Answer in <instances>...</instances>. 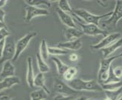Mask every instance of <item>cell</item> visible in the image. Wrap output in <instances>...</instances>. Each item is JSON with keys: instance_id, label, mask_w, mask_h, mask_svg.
Listing matches in <instances>:
<instances>
[{"instance_id": "obj_1", "label": "cell", "mask_w": 122, "mask_h": 100, "mask_svg": "<svg viewBox=\"0 0 122 100\" xmlns=\"http://www.w3.org/2000/svg\"><path fill=\"white\" fill-rule=\"evenodd\" d=\"M71 88L76 91H103L101 85L95 80L84 81L80 78H74L67 82Z\"/></svg>"}, {"instance_id": "obj_2", "label": "cell", "mask_w": 122, "mask_h": 100, "mask_svg": "<svg viewBox=\"0 0 122 100\" xmlns=\"http://www.w3.org/2000/svg\"><path fill=\"white\" fill-rule=\"evenodd\" d=\"M73 12L77 17H78L81 20H83V21L86 22V23L94 24L96 26H99L101 20L105 17H110L111 15L112 14V11L107 12L106 14H93L85 9H83V8L73 9Z\"/></svg>"}, {"instance_id": "obj_3", "label": "cell", "mask_w": 122, "mask_h": 100, "mask_svg": "<svg viewBox=\"0 0 122 100\" xmlns=\"http://www.w3.org/2000/svg\"><path fill=\"white\" fill-rule=\"evenodd\" d=\"M122 57V53L118 55L109 57L107 58H102L100 60V65L98 71V78L97 82L101 85L106 82L109 76V70L112 66V64L114 60L118 59Z\"/></svg>"}, {"instance_id": "obj_4", "label": "cell", "mask_w": 122, "mask_h": 100, "mask_svg": "<svg viewBox=\"0 0 122 100\" xmlns=\"http://www.w3.org/2000/svg\"><path fill=\"white\" fill-rule=\"evenodd\" d=\"M35 36H36V32H30L17 41L15 43V57L13 58V60H12V61L15 62L18 59L19 57L20 56V54H21L24 52V50L27 48L29 43L30 42V41L34 38Z\"/></svg>"}, {"instance_id": "obj_5", "label": "cell", "mask_w": 122, "mask_h": 100, "mask_svg": "<svg viewBox=\"0 0 122 100\" xmlns=\"http://www.w3.org/2000/svg\"><path fill=\"white\" fill-rule=\"evenodd\" d=\"M15 53V43L14 39L8 36L5 39V48L2 51V56L0 57V65L3 64L7 61H11L13 60Z\"/></svg>"}, {"instance_id": "obj_6", "label": "cell", "mask_w": 122, "mask_h": 100, "mask_svg": "<svg viewBox=\"0 0 122 100\" xmlns=\"http://www.w3.org/2000/svg\"><path fill=\"white\" fill-rule=\"evenodd\" d=\"M122 19V0H117L114 10L112 11V14L107 20L102 22V27L106 28L109 26H116Z\"/></svg>"}, {"instance_id": "obj_7", "label": "cell", "mask_w": 122, "mask_h": 100, "mask_svg": "<svg viewBox=\"0 0 122 100\" xmlns=\"http://www.w3.org/2000/svg\"><path fill=\"white\" fill-rule=\"evenodd\" d=\"M78 24L81 27V31L83 35L96 36V35H102L103 38L108 35V31L104 29L100 28L98 26H96L94 24L83 23L78 22Z\"/></svg>"}, {"instance_id": "obj_8", "label": "cell", "mask_w": 122, "mask_h": 100, "mask_svg": "<svg viewBox=\"0 0 122 100\" xmlns=\"http://www.w3.org/2000/svg\"><path fill=\"white\" fill-rule=\"evenodd\" d=\"M121 37H122V35L119 32L111 33V34H108L106 37H104V38L101 40L99 43L92 45L90 48H91V49L93 50V51L102 50L103 48H106L108 46H110L111 44L115 43V41H117V40H119Z\"/></svg>"}, {"instance_id": "obj_9", "label": "cell", "mask_w": 122, "mask_h": 100, "mask_svg": "<svg viewBox=\"0 0 122 100\" xmlns=\"http://www.w3.org/2000/svg\"><path fill=\"white\" fill-rule=\"evenodd\" d=\"M49 11L46 8H43L41 7H34V6H26V14L24 17V20L27 22H30L31 20L40 16H48Z\"/></svg>"}, {"instance_id": "obj_10", "label": "cell", "mask_w": 122, "mask_h": 100, "mask_svg": "<svg viewBox=\"0 0 122 100\" xmlns=\"http://www.w3.org/2000/svg\"><path fill=\"white\" fill-rule=\"evenodd\" d=\"M54 90L58 94L65 95V96H73L74 95L77 94L79 92L73 90L72 88L67 84V83H65L63 81L60 80L58 78H56L54 81Z\"/></svg>"}, {"instance_id": "obj_11", "label": "cell", "mask_w": 122, "mask_h": 100, "mask_svg": "<svg viewBox=\"0 0 122 100\" xmlns=\"http://www.w3.org/2000/svg\"><path fill=\"white\" fill-rule=\"evenodd\" d=\"M56 13L59 17L61 22L65 24L66 26H68V28H76L78 29L76 23H75V20L72 16L69 14H67L65 12L62 11L60 10L59 8H56Z\"/></svg>"}, {"instance_id": "obj_12", "label": "cell", "mask_w": 122, "mask_h": 100, "mask_svg": "<svg viewBox=\"0 0 122 100\" xmlns=\"http://www.w3.org/2000/svg\"><path fill=\"white\" fill-rule=\"evenodd\" d=\"M20 81L19 78L13 76V77H8L3 78L2 80L0 81V92H2L4 90H7L11 88L12 87L15 85L20 84Z\"/></svg>"}, {"instance_id": "obj_13", "label": "cell", "mask_w": 122, "mask_h": 100, "mask_svg": "<svg viewBox=\"0 0 122 100\" xmlns=\"http://www.w3.org/2000/svg\"><path fill=\"white\" fill-rule=\"evenodd\" d=\"M15 74V67L11 61H7L4 62L2 69L0 72V77L5 78L8 77H13Z\"/></svg>"}, {"instance_id": "obj_14", "label": "cell", "mask_w": 122, "mask_h": 100, "mask_svg": "<svg viewBox=\"0 0 122 100\" xmlns=\"http://www.w3.org/2000/svg\"><path fill=\"white\" fill-rule=\"evenodd\" d=\"M58 48H63V49H68L72 50V51H78L82 48V41L81 39H76L74 41H65V42L62 43H58L57 44Z\"/></svg>"}, {"instance_id": "obj_15", "label": "cell", "mask_w": 122, "mask_h": 100, "mask_svg": "<svg viewBox=\"0 0 122 100\" xmlns=\"http://www.w3.org/2000/svg\"><path fill=\"white\" fill-rule=\"evenodd\" d=\"M64 33L67 41L79 39H81V37L83 35V33L82 32V31L76 28H66Z\"/></svg>"}, {"instance_id": "obj_16", "label": "cell", "mask_w": 122, "mask_h": 100, "mask_svg": "<svg viewBox=\"0 0 122 100\" xmlns=\"http://www.w3.org/2000/svg\"><path fill=\"white\" fill-rule=\"evenodd\" d=\"M27 74H26V81L28 86L33 88L34 87L33 85V81H34V73H33V63H32V58L30 57H27Z\"/></svg>"}, {"instance_id": "obj_17", "label": "cell", "mask_w": 122, "mask_h": 100, "mask_svg": "<svg viewBox=\"0 0 122 100\" xmlns=\"http://www.w3.org/2000/svg\"><path fill=\"white\" fill-rule=\"evenodd\" d=\"M122 47V37L115 43L111 44L110 46H108L106 48L102 49V58H107L109 57V56L112 53H113L115 51H116L117 49Z\"/></svg>"}, {"instance_id": "obj_18", "label": "cell", "mask_w": 122, "mask_h": 100, "mask_svg": "<svg viewBox=\"0 0 122 100\" xmlns=\"http://www.w3.org/2000/svg\"><path fill=\"white\" fill-rule=\"evenodd\" d=\"M33 85H34V87H39L40 89L43 90L48 95L50 94V91L47 88V87H46V85L45 84V76H44V74L40 72L39 74H36V76H35V78H34Z\"/></svg>"}, {"instance_id": "obj_19", "label": "cell", "mask_w": 122, "mask_h": 100, "mask_svg": "<svg viewBox=\"0 0 122 100\" xmlns=\"http://www.w3.org/2000/svg\"><path fill=\"white\" fill-rule=\"evenodd\" d=\"M36 62H37V65H38V69L40 70V73H47L49 72V65L46 63V62H45L43 58L41 57L40 54L39 53V51L36 53Z\"/></svg>"}, {"instance_id": "obj_20", "label": "cell", "mask_w": 122, "mask_h": 100, "mask_svg": "<svg viewBox=\"0 0 122 100\" xmlns=\"http://www.w3.org/2000/svg\"><path fill=\"white\" fill-rule=\"evenodd\" d=\"M78 72L77 67L75 66H69L68 69H67L65 73L63 74V78L65 79V81L67 82L72 81L73 79H74V77L77 75V74Z\"/></svg>"}, {"instance_id": "obj_21", "label": "cell", "mask_w": 122, "mask_h": 100, "mask_svg": "<svg viewBox=\"0 0 122 100\" xmlns=\"http://www.w3.org/2000/svg\"><path fill=\"white\" fill-rule=\"evenodd\" d=\"M49 47H48V44L47 42H46V40L45 39H43V40L41 41V43H40V51L39 53L40 54L41 57L43 58V60L46 62L49 60V50H48Z\"/></svg>"}, {"instance_id": "obj_22", "label": "cell", "mask_w": 122, "mask_h": 100, "mask_svg": "<svg viewBox=\"0 0 122 100\" xmlns=\"http://www.w3.org/2000/svg\"><path fill=\"white\" fill-rule=\"evenodd\" d=\"M52 60L55 62V64L56 65V68H57V71H58V74L63 75V74H64L65 71L68 69L69 66L68 65L65 64L60 59H58V58L56 57H52Z\"/></svg>"}, {"instance_id": "obj_23", "label": "cell", "mask_w": 122, "mask_h": 100, "mask_svg": "<svg viewBox=\"0 0 122 100\" xmlns=\"http://www.w3.org/2000/svg\"><path fill=\"white\" fill-rule=\"evenodd\" d=\"M48 94L43 90L38 89L30 93V100H45L48 98Z\"/></svg>"}, {"instance_id": "obj_24", "label": "cell", "mask_w": 122, "mask_h": 100, "mask_svg": "<svg viewBox=\"0 0 122 100\" xmlns=\"http://www.w3.org/2000/svg\"><path fill=\"white\" fill-rule=\"evenodd\" d=\"M58 4V8L60 10L72 16V14H74L73 8L71 7L68 1H67V0H59Z\"/></svg>"}, {"instance_id": "obj_25", "label": "cell", "mask_w": 122, "mask_h": 100, "mask_svg": "<svg viewBox=\"0 0 122 100\" xmlns=\"http://www.w3.org/2000/svg\"><path fill=\"white\" fill-rule=\"evenodd\" d=\"M101 87H102L103 91L115 90L122 87V81H120L118 82H112V83H108V84H101Z\"/></svg>"}, {"instance_id": "obj_26", "label": "cell", "mask_w": 122, "mask_h": 100, "mask_svg": "<svg viewBox=\"0 0 122 100\" xmlns=\"http://www.w3.org/2000/svg\"><path fill=\"white\" fill-rule=\"evenodd\" d=\"M104 92L107 99H109L110 100H117L122 96V87L115 90H112V91L106 90L104 91Z\"/></svg>"}, {"instance_id": "obj_27", "label": "cell", "mask_w": 122, "mask_h": 100, "mask_svg": "<svg viewBox=\"0 0 122 100\" xmlns=\"http://www.w3.org/2000/svg\"><path fill=\"white\" fill-rule=\"evenodd\" d=\"M27 4V5L30 6H34V7H38L41 5H45L48 8H50L52 5L51 2L47 1V0H27L25 1Z\"/></svg>"}, {"instance_id": "obj_28", "label": "cell", "mask_w": 122, "mask_h": 100, "mask_svg": "<svg viewBox=\"0 0 122 100\" xmlns=\"http://www.w3.org/2000/svg\"><path fill=\"white\" fill-rule=\"evenodd\" d=\"M48 50H49V53L52 56L65 55V54L68 53V51L67 50L58 47H49Z\"/></svg>"}, {"instance_id": "obj_29", "label": "cell", "mask_w": 122, "mask_h": 100, "mask_svg": "<svg viewBox=\"0 0 122 100\" xmlns=\"http://www.w3.org/2000/svg\"><path fill=\"white\" fill-rule=\"evenodd\" d=\"M10 35H11V33L8 31V28H3L0 30V41L5 39Z\"/></svg>"}, {"instance_id": "obj_30", "label": "cell", "mask_w": 122, "mask_h": 100, "mask_svg": "<svg viewBox=\"0 0 122 100\" xmlns=\"http://www.w3.org/2000/svg\"><path fill=\"white\" fill-rule=\"evenodd\" d=\"M112 69L115 76L118 80H121L122 78V66H117L115 68H112Z\"/></svg>"}, {"instance_id": "obj_31", "label": "cell", "mask_w": 122, "mask_h": 100, "mask_svg": "<svg viewBox=\"0 0 122 100\" xmlns=\"http://www.w3.org/2000/svg\"><path fill=\"white\" fill-rule=\"evenodd\" d=\"M73 98L74 96H65L61 94H58L53 98V100H71Z\"/></svg>"}, {"instance_id": "obj_32", "label": "cell", "mask_w": 122, "mask_h": 100, "mask_svg": "<svg viewBox=\"0 0 122 100\" xmlns=\"http://www.w3.org/2000/svg\"><path fill=\"white\" fill-rule=\"evenodd\" d=\"M12 99H13V98L10 96L9 95L0 92V100H12Z\"/></svg>"}, {"instance_id": "obj_33", "label": "cell", "mask_w": 122, "mask_h": 100, "mask_svg": "<svg viewBox=\"0 0 122 100\" xmlns=\"http://www.w3.org/2000/svg\"><path fill=\"white\" fill-rule=\"evenodd\" d=\"M69 60L71 62H77L79 60V56L77 55V53H71L70 56H69Z\"/></svg>"}, {"instance_id": "obj_34", "label": "cell", "mask_w": 122, "mask_h": 100, "mask_svg": "<svg viewBox=\"0 0 122 100\" xmlns=\"http://www.w3.org/2000/svg\"><path fill=\"white\" fill-rule=\"evenodd\" d=\"M5 39L0 41V57L2 56V51L4 50V48H5Z\"/></svg>"}, {"instance_id": "obj_35", "label": "cell", "mask_w": 122, "mask_h": 100, "mask_svg": "<svg viewBox=\"0 0 122 100\" xmlns=\"http://www.w3.org/2000/svg\"><path fill=\"white\" fill-rule=\"evenodd\" d=\"M5 12L4 10L2 9H0V21L2 22V23H5Z\"/></svg>"}, {"instance_id": "obj_36", "label": "cell", "mask_w": 122, "mask_h": 100, "mask_svg": "<svg viewBox=\"0 0 122 100\" xmlns=\"http://www.w3.org/2000/svg\"><path fill=\"white\" fill-rule=\"evenodd\" d=\"M7 1L5 0H0V9H2V8H3L6 5Z\"/></svg>"}, {"instance_id": "obj_37", "label": "cell", "mask_w": 122, "mask_h": 100, "mask_svg": "<svg viewBox=\"0 0 122 100\" xmlns=\"http://www.w3.org/2000/svg\"><path fill=\"white\" fill-rule=\"evenodd\" d=\"M3 28H7L6 24L5 23H2L0 21V30H1V29H3Z\"/></svg>"}, {"instance_id": "obj_38", "label": "cell", "mask_w": 122, "mask_h": 100, "mask_svg": "<svg viewBox=\"0 0 122 100\" xmlns=\"http://www.w3.org/2000/svg\"><path fill=\"white\" fill-rule=\"evenodd\" d=\"M88 98L87 97H85V96H80L78 98H77L76 99H74V100H86Z\"/></svg>"}, {"instance_id": "obj_39", "label": "cell", "mask_w": 122, "mask_h": 100, "mask_svg": "<svg viewBox=\"0 0 122 100\" xmlns=\"http://www.w3.org/2000/svg\"><path fill=\"white\" fill-rule=\"evenodd\" d=\"M117 100H122V96H121L118 99H117Z\"/></svg>"}, {"instance_id": "obj_40", "label": "cell", "mask_w": 122, "mask_h": 100, "mask_svg": "<svg viewBox=\"0 0 122 100\" xmlns=\"http://www.w3.org/2000/svg\"><path fill=\"white\" fill-rule=\"evenodd\" d=\"M86 100H92V99H87Z\"/></svg>"}, {"instance_id": "obj_41", "label": "cell", "mask_w": 122, "mask_h": 100, "mask_svg": "<svg viewBox=\"0 0 122 100\" xmlns=\"http://www.w3.org/2000/svg\"><path fill=\"white\" fill-rule=\"evenodd\" d=\"M106 100H110V99H106Z\"/></svg>"}]
</instances>
